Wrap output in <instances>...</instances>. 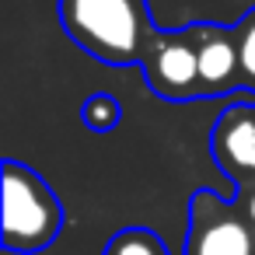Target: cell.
I'll return each mask as SVG.
<instances>
[{"label":"cell","instance_id":"obj_2","mask_svg":"<svg viewBox=\"0 0 255 255\" xmlns=\"http://www.w3.org/2000/svg\"><path fill=\"white\" fill-rule=\"evenodd\" d=\"M63 231V203L49 182L21 161H4V220L0 241L7 252L32 255L49 248Z\"/></svg>","mask_w":255,"mask_h":255},{"label":"cell","instance_id":"obj_8","mask_svg":"<svg viewBox=\"0 0 255 255\" xmlns=\"http://www.w3.org/2000/svg\"><path fill=\"white\" fill-rule=\"evenodd\" d=\"M81 123L95 133H109L123 123V105L116 95H105V91H95L91 98H84L81 105Z\"/></svg>","mask_w":255,"mask_h":255},{"label":"cell","instance_id":"obj_1","mask_svg":"<svg viewBox=\"0 0 255 255\" xmlns=\"http://www.w3.org/2000/svg\"><path fill=\"white\" fill-rule=\"evenodd\" d=\"M60 25L74 46L109 67L143 63L157 39L150 0H60Z\"/></svg>","mask_w":255,"mask_h":255},{"label":"cell","instance_id":"obj_5","mask_svg":"<svg viewBox=\"0 0 255 255\" xmlns=\"http://www.w3.org/2000/svg\"><path fill=\"white\" fill-rule=\"evenodd\" d=\"M210 154L217 168L238 185V192L255 189V105H227L210 129Z\"/></svg>","mask_w":255,"mask_h":255},{"label":"cell","instance_id":"obj_6","mask_svg":"<svg viewBox=\"0 0 255 255\" xmlns=\"http://www.w3.org/2000/svg\"><path fill=\"white\" fill-rule=\"evenodd\" d=\"M196 35V60H199V98H224L241 91V60L234 25H192Z\"/></svg>","mask_w":255,"mask_h":255},{"label":"cell","instance_id":"obj_9","mask_svg":"<svg viewBox=\"0 0 255 255\" xmlns=\"http://www.w3.org/2000/svg\"><path fill=\"white\" fill-rule=\"evenodd\" d=\"M234 39H238V60H241V91L255 95V7H248L238 18Z\"/></svg>","mask_w":255,"mask_h":255},{"label":"cell","instance_id":"obj_4","mask_svg":"<svg viewBox=\"0 0 255 255\" xmlns=\"http://www.w3.org/2000/svg\"><path fill=\"white\" fill-rule=\"evenodd\" d=\"M147 88L168 102H192L199 98V60H196V35L192 25L157 32L143 56Z\"/></svg>","mask_w":255,"mask_h":255},{"label":"cell","instance_id":"obj_3","mask_svg":"<svg viewBox=\"0 0 255 255\" xmlns=\"http://www.w3.org/2000/svg\"><path fill=\"white\" fill-rule=\"evenodd\" d=\"M182 255H255L252 220L241 203H227L213 189H196L189 196Z\"/></svg>","mask_w":255,"mask_h":255},{"label":"cell","instance_id":"obj_10","mask_svg":"<svg viewBox=\"0 0 255 255\" xmlns=\"http://www.w3.org/2000/svg\"><path fill=\"white\" fill-rule=\"evenodd\" d=\"M241 210H245L248 220L255 224V189H245V192H241Z\"/></svg>","mask_w":255,"mask_h":255},{"label":"cell","instance_id":"obj_7","mask_svg":"<svg viewBox=\"0 0 255 255\" xmlns=\"http://www.w3.org/2000/svg\"><path fill=\"white\" fill-rule=\"evenodd\" d=\"M102 255H171V252H168V245L161 241L157 231L133 224V227L116 231V234L105 241Z\"/></svg>","mask_w":255,"mask_h":255}]
</instances>
